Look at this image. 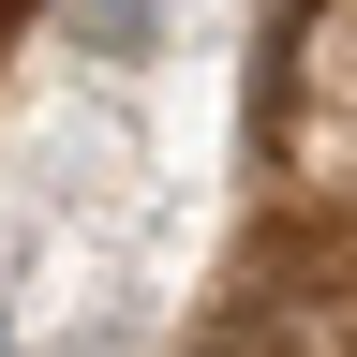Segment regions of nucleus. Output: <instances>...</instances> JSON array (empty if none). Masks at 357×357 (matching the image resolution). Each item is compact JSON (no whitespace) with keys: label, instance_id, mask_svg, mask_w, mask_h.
Instances as JSON below:
<instances>
[{"label":"nucleus","instance_id":"1","mask_svg":"<svg viewBox=\"0 0 357 357\" xmlns=\"http://www.w3.org/2000/svg\"><path fill=\"white\" fill-rule=\"evenodd\" d=\"M149 30H164V0H75V45H89V60H134Z\"/></svg>","mask_w":357,"mask_h":357},{"label":"nucleus","instance_id":"2","mask_svg":"<svg viewBox=\"0 0 357 357\" xmlns=\"http://www.w3.org/2000/svg\"><path fill=\"white\" fill-rule=\"evenodd\" d=\"M15 30H30V0H0V45H15Z\"/></svg>","mask_w":357,"mask_h":357},{"label":"nucleus","instance_id":"3","mask_svg":"<svg viewBox=\"0 0 357 357\" xmlns=\"http://www.w3.org/2000/svg\"><path fill=\"white\" fill-rule=\"evenodd\" d=\"M0 357H15V312H0Z\"/></svg>","mask_w":357,"mask_h":357}]
</instances>
